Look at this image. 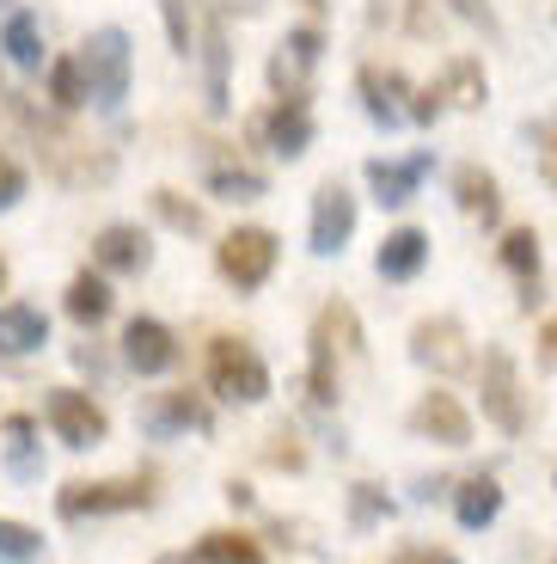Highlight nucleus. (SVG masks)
<instances>
[{
  "label": "nucleus",
  "instance_id": "f257e3e1",
  "mask_svg": "<svg viewBox=\"0 0 557 564\" xmlns=\"http://www.w3.org/2000/svg\"><path fill=\"white\" fill-rule=\"evenodd\" d=\"M7 117H19V123L31 129V141H37V154H43V166L56 172V178H68V184L111 178V160H92L80 135H68V129H62L56 117H43L37 105H25L19 93H13V105H7Z\"/></svg>",
  "mask_w": 557,
  "mask_h": 564
},
{
  "label": "nucleus",
  "instance_id": "f03ea898",
  "mask_svg": "<svg viewBox=\"0 0 557 564\" xmlns=\"http://www.w3.org/2000/svg\"><path fill=\"white\" fill-rule=\"evenodd\" d=\"M209 387H215L221 399L258 405V399H270V368H264V356L251 350V344L215 338V344H209Z\"/></svg>",
  "mask_w": 557,
  "mask_h": 564
},
{
  "label": "nucleus",
  "instance_id": "7ed1b4c3",
  "mask_svg": "<svg viewBox=\"0 0 557 564\" xmlns=\"http://www.w3.org/2000/svg\"><path fill=\"white\" fill-rule=\"evenodd\" d=\"M154 503V479H74L56 491V509L68 522H86V516H117V509H148Z\"/></svg>",
  "mask_w": 557,
  "mask_h": 564
},
{
  "label": "nucleus",
  "instance_id": "20e7f679",
  "mask_svg": "<svg viewBox=\"0 0 557 564\" xmlns=\"http://www.w3.org/2000/svg\"><path fill=\"white\" fill-rule=\"evenodd\" d=\"M80 62H86V80H92V105L98 111H117L129 99V37L117 25L92 31Z\"/></svg>",
  "mask_w": 557,
  "mask_h": 564
},
{
  "label": "nucleus",
  "instance_id": "39448f33",
  "mask_svg": "<svg viewBox=\"0 0 557 564\" xmlns=\"http://www.w3.org/2000/svg\"><path fill=\"white\" fill-rule=\"evenodd\" d=\"M270 270H276V234L270 227H239L221 240V276L233 289H264Z\"/></svg>",
  "mask_w": 557,
  "mask_h": 564
},
{
  "label": "nucleus",
  "instance_id": "423d86ee",
  "mask_svg": "<svg viewBox=\"0 0 557 564\" xmlns=\"http://www.w3.org/2000/svg\"><path fill=\"white\" fill-rule=\"evenodd\" d=\"M43 417H50V430H56L62 448H98L105 442V411L92 405V393H74V387H56V393L43 399Z\"/></svg>",
  "mask_w": 557,
  "mask_h": 564
},
{
  "label": "nucleus",
  "instance_id": "0eeeda50",
  "mask_svg": "<svg viewBox=\"0 0 557 564\" xmlns=\"http://www.w3.org/2000/svg\"><path fill=\"white\" fill-rule=\"evenodd\" d=\"M484 417L496 423V430H509V436H521V423H527V411H521V381H515V356L509 350H484Z\"/></svg>",
  "mask_w": 557,
  "mask_h": 564
},
{
  "label": "nucleus",
  "instance_id": "6e6552de",
  "mask_svg": "<svg viewBox=\"0 0 557 564\" xmlns=\"http://www.w3.org/2000/svg\"><path fill=\"white\" fill-rule=\"evenodd\" d=\"M319 62V31L301 25L276 43V56H270V86H276V99H307V74Z\"/></svg>",
  "mask_w": 557,
  "mask_h": 564
},
{
  "label": "nucleus",
  "instance_id": "1a4fd4ad",
  "mask_svg": "<svg viewBox=\"0 0 557 564\" xmlns=\"http://www.w3.org/2000/svg\"><path fill=\"white\" fill-rule=\"evenodd\" d=\"M349 234H356V197L331 178V184H319V197H313V252L319 258L343 252Z\"/></svg>",
  "mask_w": 557,
  "mask_h": 564
},
{
  "label": "nucleus",
  "instance_id": "9d476101",
  "mask_svg": "<svg viewBox=\"0 0 557 564\" xmlns=\"http://www.w3.org/2000/svg\"><path fill=\"white\" fill-rule=\"evenodd\" d=\"M411 356H417L423 368H435V375H460V368L472 362L460 319H423L417 332H411Z\"/></svg>",
  "mask_w": 557,
  "mask_h": 564
},
{
  "label": "nucleus",
  "instance_id": "9b49d317",
  "mask_svg": "<svg viewBox=\"0 0 557 564\" xmlns=\"http://www.w3.org/2000/svg\"><path fill=\"white\" fill-rule=\"evenodd\" d=\"M411 430L441 442V448H466L472 442V417H466V405L454 393H423V405L411 411Z\"/></svg>",
  "mask_w": 557,
  "mask_h": 564
},
{
  "label": "nucleus",
  "instance_id": "f8f14e48",
  "mask_svg": "<svg viewBox=\"0 0 557 564\" xmlns=\"http://www.w3.org/2000/svg\"><path fill=\"white\" fill-rule=\"evenodd\" d=\"M123 362L135 368V375H166L172 362H178V344H172V332L160 319H129L123 332Z\"/></svg>",
  "mask_w": 557,
  "mask_h": 564
},
{
  "label": "nucleus",
  "instance_id": "ddd939ff",
  "mask_svg": "<svg viewBox=\"0 0 557 564\" xmlns=\"http://www.w3.org/2000/svg\"><path fill=\"white\" fill-rule=\"evenodd\" d=\"M258 135H270V148H276L282 160L294 154H307V141H313V117H307V99H276V111L258 123Z\"/></svg>",
  "mask_w": 557,
  "mask_h": 564
},
{
  "label": "nucleus",
  "instance_id": "4468645a",
  "mask_svg": "<svg viewBox=\"0 0 557 564\" xmlns=\"http://www.w3.org/2000/svg\"><path fill=\"white\" fill-rule=\"evenodd\" d=\"M92 258L105 270H148V234L129 221H111V227H98V240H92Z\"/></svg>",
  "mask_w": 557,
  "mask_h": 564
},
{
  "label": "nucleus",
  "instance_id": "2eb2a0df",
  "mask_svg": "<svg viewBox=\"0 0 557 564\" xmlns=\"http://www.w3.org/2000/svg\"><path fill=\"white\" fill-rule=\"evenodd\" d=\"M203 99L209 111H227V31L215 7H203Z\"/></svg>",
  "mask_w": 557,
  "mask_h": 564
},
{
  "label": "nucleus",
  "instance_id": "dca6fc26",
  "mask_svg": "<svg viewBox=\"0 0 557 564\" xmlns=\"http://www.w3.org/2000/svg\"><path fill=\"white\" fill-rule=\"evenodd\" d=\"M43 344H50V319L37 307H25V301H7L0 307V356H31Z\"/></svg>",
  "mask_w": 557,
  "mask_h": 564
},
{
  "label": "nucleus",
  "instance_id": "f3484780",
  "mask_svg": "<svg viewBox=\"0 0 557 564\" xmlns=\"http://www.w3.org/2000/svg\"><path fill=\"white\" fill-rule=\"evenodd\" d=\"M423 258H429V234H423V227H398V234H386V240H380V276L386 282H411L423 270Z\"/></svg>",
  "mask_w": 557,
  "mask_h": 564
},
{
  "label": "nucleus",
  "instance_id": "a211bd4d",
  "mask_svg": "<svg viewBox=\"0 0 557 564\" xmlns=\"http://www.w3.org/2000/svg\"><path fill=\"white\" fill-rule=\"evenodd\" d=\"M209 423H215V411L196 393H160L154 411H148V430H154V436H172V430H196V436H203Z\"/></svg>",
  "mask_w": 557,
  "mask_h": 564
},
{
  "label": "nucleus",
  "instance_id": "6ab92c4d",
  "mask_svg": "<svg viewBox=\"0 0 557 564\" xmlns=\"http://www.w3.org/2000/svg\"><path fill=\"white\" fill-rule=\"evenodd\" d=\"M423 172H429V154H417V160H368V184H374L380 203H411V191L423 184Z\"/></svg>",
  "mask_w": 557,
  "mask_h": 564
},
{
  "label": "nucleus",
  "instance_id": "aec40b11",
  "mask_svg": "<svg viewBox=\"0 0 557 564\" xmlns=\"http://www.w3.org/2000/svg\"><path fill=\"white\" fill-rule=\"evenodd\" d=\"M398 93H404V80L392 68H362V99H368V117H374V123H398V117H411L398 105Z\"/></svg>",
  "mask_w": 557,
  "mask_h": 564
},
{
  "label": "nucleus",
  "instance_id": "412c9836",
  "mask_svg": "<svg viewBox=\"0 0 557 564\" xmlns=\"http://www.w3.org/2000/svg\"><path fill=\"white\" fill-rule=\"evenodd\" d=\"M86 99H92V80H86V62H80V56H62V62H50V105H56V111H80Z\"/></svg>",
  "mask_w": 557,
  "mask_h": 564
},
{
  "label": "nucleus",
  "instance_id": "4be33fe9",
  "mask_svg": "<svg viewBox=\"0 0 557 564\" xmlns=\"http://www.w3.org/2000/svg\"><path fill=\"white\" fill-rule=\"evenodd\" d=\"M454 509H460V528H490L502 509V485L496 479H466L460 497H454Z\"/></svg>",
  "mask_w": 557,
  "mask_h": 564
},
{
  "label": "nucleus",
  "instance_id": "5701e85b",
  "mask_svg": "<svg viewBox=\"0 0 557 564\" xmlns=\"http://www.w3.org/2000/svg\"><path fill=\"white\" fill-rule=\"evenodd\" d=\"M0 50H7V62H13V68H37V62H43V31H37V19H31V13H13V19H7V31H0Z\"/></svg>",
  "mask_w": 557,
  "mask_h": 564
},
{
  "label": "nucleus",
  "instance_id": "b1692460",
  "mask_svg": "<svg viewBox=\"0 0 557 564\" xmlns=\"http://www.w3.org/2000/svg\"><path fill=\"white\" fill-rule=\"evenodd\" d=\"M68 313L80 325H98L105 313H111V289H105V276H92V270H80V276L68 282Z\"/></svg>",
  "mask_w": 557,
  "mask_h": 564
},
{
  "label": "nucleus",
  "instance_id": "393cba45",
  "mask_svg": "<svg viewBox=\"0 0 557 564\" xmlns=\"http://www.w3.org/2000/svg\"><path fill=\"white\" fill-rule=\"evenodd\" d=\"M454 191H460V209L466 215H484V221H496V178L478 166H460L454 172Z\"/></svg>",
  "mask_w": 557,
  "mask_h": 564
},
{
  "label": "nucleus",
  "instance_id": "a878e982",
  "mask_svg": "<svg viewBox=\"0 0 557 564\" xmlns=\"http://www.w3.org/2000/svg\"><path fill=\"white\" fill-rule=\"evenodd\" d=\"M441 99H454V105H466V111H478V105H484V68H478L472 56H460L454 68L441 74Z\"/></svg>",
  "mask_w": 557,
  "mask_h": 564
},
{
  "label": "nucleus",
  "instance_id": "bb28decb",
  "mask_svg": "<svg viewBox=\"0 0 557 564\" xmlns=\"http://www.w3.org/2000/svg\"><path fill=\"white\" fill-rule=\"evenodd\" d=\"M196 564H264V552H258V540H245V534H203Z\"/></svg>",
  "mask_w": 557,
  "mask_h": 564
},
{
  "label": "nucleus",
  "instance_id": "cd10ccee",
  "mask_svg": "<svg viewBox=\"0 0 557 564\" xmlns=\"http://www.w3.org/2000/svg\"><path fill=\"white\" fill-rule=\"evenodd\" d=\"M313 338L331 344V350H362V325H356V313H349L343 301H331V307L319 313V325H313Z\"/></svg>",
  "mask_w": 557,
  "mask_h": 564
},
{
  "label": "nucleus",
  "instance_id": "c85d7f7f",
  "mask_svg": "<svg viewBox=\"0 0 557 564\" xmlns=\"http://www.w3.org/2000/svg\"><path fill=\"white\" fill-rule=\"evenodd\" d=\"M209 184H215V197H227V203H251V197H264V172L233 166V160H221V166L209 172Z\"/></svg>",
  "mask_w": 557,
  "mask_h": 564
},
{
  "label": "nucleus",
  "instance_id": "c756f323",
  "mask_svg": "<svg viewBox=\"0 0 557 564\" xmlns=\"http://www.w3.org/2000/svg\"><path fill=\"white\" fill-rule=\"evenodd\" d=\"M307 393H313V405H331V399H337V350H331V344H319V338H313V375H307Z\"/></svg>",
  "mask_w": 557,
  "mask_h": 564
},
{
  "label": "nucleus",
  "instance_id": "7c9ffc66",
  "mask_svg": "<svg viewBox=\"0 0 557 564\" xmlns=\"http://www.w3.org/2000/svg\"><path fill=\"white\" fill-rule=\"evenodd\" d=\"M43 552V540H37V528H25V522H7L0 516V558H13V564H31Z\"/></svg>",
  "mask_w": 557,
  "mask_h": 564
},
{
  "label": "nucleus",
  "instance_id": "2f4dec72",
  "mask_svg": "<svg viewBox=\"0 0 557 564\" xmlns=\"http://www.w3.org/2000/svg\"><path fill=\"white\" fill-rule=\"evenodd\" d=\"M502 264L515 270V276H533V270H539V240H533V227H515V234L502 240Z\"/></svg>",
  "mask_w": 557,
  "mask_h": 564
},
{
  "label": "nucleus",
  "instance_id": "473e14b6",
  "mask_svg": "<svg viewBox=\"0 0 557 564\" xmlns=\"http://www.w3.org/2000/svg\"><path fill=\"white\" fill-rule=\"evenodd\" d=\"M154 209H160V221H172L178 234H203V209L184 203L178 191H154Z\"/></svg>",
  "mask_w": 557,
  "mask_h": 564
},
{
  "label": "nucleus",
  "instance_id": "72a5a7b5",
  "mask_svg": "<svg viewBox=\"0 0 557 564\" xmlns=\"http://www.w3.org/2000/svg\"><path fill=\"white\" fill-rule=\"evenodd\" d=\"M349 516H356V528H374L380 516H386V497H380L374 485H356V491H349Z\"/></svg>",
  "mask_w": 557,
  "mask_h": 564
},
{
  "label": "nucleus",
  "instance_id": "f704fd0d",
  "mask_svg": "<svg viewBox=\"0 0 557 564\" xmlns=\"http://www.w3.org/2000/svg\"><path fill=\"white\" fill-rule=\"evenodd\" d=\"M7 436H13V473H37V460H31V417H7Z\"/></svg>",
  "mask_w": 557,
  "mask_h": 564
},
{
  "label": "nucleus",
  "instance_id": "c9c22d12",
  "mask_svg": "<svg viewBox=\"0 0 557 564\" xmlns=\"http://www.w3.org/2000/svg\"><path fill=\"white\" fill-rule=\"evenodd\" d=\"M166 31H172V50L190 56V0H166Z\"/></svg>",
  "mask_w": 557,
  "mask_h": 564
},
{
  "label": "nucleus",
  "instance_id": "e433bc0d",
  "mask_svg": "<svg viewBox=\"0 0 557 564\" xmlns=\"http://www.w3.org/2000/svg\"><path fill=\"white\" fill-rule=\"evenodd\" d=\"M19 197H25V172H19V160L0 154V209H7V203H19Z\"/></svg>",
  "mask_w": 557,
  "mask_h": 564
},
{
  "label": "nucleus",
  "instance_id": "4c0bfd02",
  "mask_svg": "<svg viewBox=\"0 0 557 564\" xmlns=\"http://www.w3.org/2000/svg\"><path fill=\"white\" fill-rule=\"evenodd\" d=\"M392 564H460V558H454V552H441V546H404Z\"/></svg>",
  "mask_w": 557,
  "mask_h": 564
},
{
  "label": "nucleus",
  "instance_id": "58836bf2",
  "mask_svg": "<svg viewBox=\"0 0 557 564\" xmlns=\"http://www.w3.org/2000/svg\"><path fill=\"white\" fill-rule=\"evenodd\" d=\"M454 7H460L466 19H484V13H478V0H454Z\"/></svg>",
  "mask_w": 557,
  "mask_h": 564
},
{
  "label": "nucleus",
  "instance_id": "ea45409f",
  "mask_svg": "<svg viewBox=\"0 0 557 564\" xmlns=\"http://www.w3.org/2000/svg\"><path fill=\"white\" fill-rule=\"evenodd\" d=\"M154 564H196V558H184V552H166V558H154Z\"/></svg>",
  "mask_w": 557,
  "mask_h": 564
},
{
  "label": "nucleus",
  "instance_id": "a19ab883",
  "mask_svg": "<svg viewBox=\"0 0 557 564\" xmlns=\"http://www.w3.org/2000/svg\"><path fill=\"white\" fill-rule=\"evenodd\" d=\"M545 350H551V356H557V325H545Z\"/></svg>",
  "mask_w": 557,
  "mask_h": 564
},
{
  "label": "nucleus",
  "instance_id": "79ce46f5",
  "mask_svg": "<svg viewBox=\"0 0 557 564\" xmlns=\"http://www.w3.org/2000/svg\"><path fill=\"white\" fill-rule=\"evenodd\" d=\"M545 166H551V178H557V148H551V154H545Z\"/></svg>",
  "mask_w": 557,
  "mask_h": 564
},
{
  "label": "nucleus",
  "instance_id": "37998d69",
  "mask_svg": "<svg viewBox=\"0 0 557 564\" xmlns=\"http://www.w3.org/2000/svg\"><path fill=\"white\" fill-rule=\"evenodd\" d=\"M0 289H7V264H0Z\"/></svg>",
  "mask_w": 557,
  "mask_h": 564
}]
</instances>
